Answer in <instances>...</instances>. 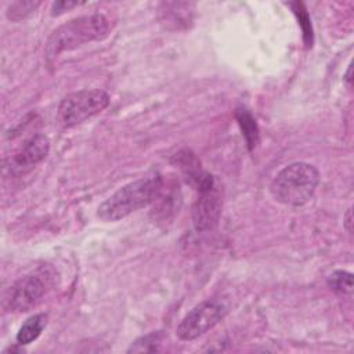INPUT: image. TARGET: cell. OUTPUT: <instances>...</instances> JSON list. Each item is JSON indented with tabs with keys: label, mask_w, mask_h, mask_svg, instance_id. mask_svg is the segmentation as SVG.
I'll use <instances>...</instances> for the list:
<instances>
[{
	"label": "cell",
	"mask_w": 354,
	"mask_h": 354,
	"mask_svg": "<svg viewBox=\"0 0 354 354\" xmlns=\"http://www.w3.org/2000/svg\"><path fill=\"white\" fill-rule=\"evenodd\" d=\"M40 6V1H12L7 8V18L12 22H19L25 18H28L32 12L36 11V8Z\"/></svg>",
	"instance_id": "13"
},
{
	"label": "cell",
	"mask_w": 354,
	"mask_h": 354,
	"mask_svg": "<svg viewBox=\"0 0 354 354\" xmlns=\"http://www.w3.org/2000/svg\"><path fill=\"white\" fill-rule=\"evenodd\" d=\"M47 292V282L41 274H29L14 282L10 290V308L25 313L39 304Z\"/></svg>",
	"instance_id": "7"
},
{
	"label": "cell",
	"mask_w": 354,
	"mask_h": 354,
	"mask_svg": "<svg viewBox=\"0 0 354 354\" xmlns=\"http://www.w3.org/2000/svg\"><path fill=\"white\" fill-rule=\"evenodd\" d=\"M165 335L162 330L151 332L148 335H144L138 337L131 346L129 347L127 353H153L159 350V346L162 344Z\"/></svg>",
	"instance_id": "12"
},
{
	"label": "cell",
	"mask_w": 354,
	"mask_h": 354,
	"mask_svg": "<svg viewBox=\"0 0 354 354\" xmlns=\"http://www.w3.org/2000/svg\"><path fill=\"white\" fill-rule=\"evenodd\" d=\"M318 184L319 171L314 165L295 162L277 173L270 184V192L277 202L299 207L310 202Z\"/></svg>",
	"instance_id": "3"
},
{
	"label": "cell",
	"mask_w": 354,
	"mask_h": 354,
	"mask_svg": "<svg viewBox=\"0 0 354 354\" xmlns=\"http://www.w3.org/2000/svg\"><path fill=\"white\" fill-rule=\"evenodd\" d=\"M225 308L214 300H205L196 304L180 321L176 335L183 342H191L213 329L224 317Z\"/></svg>",
	"instance_id": "6"
},
{
	"label": "cell",
	"mask_w": 354,
	"mask_h": 354,
	"mask_svg": "<svg viewBox=\"0 0 354 354\" xmlns=\"http://www.w3.org/2000/svg\"><path fill=\"white\" fill-rule=\"evenodd\" d=\"M346 82H347V84L350 86V83H351V66H348V71H347V73H346Z\"/></svg>",
	"instance_id": "18"
},
{
	"label": "cell",
	"mask_w": 354,
	"mask_h": 354,
	"mask_svg": "<svg viewBox=\"0 0 354 354\" xmlns=\"http://www.w3.org/2000/svg\"><path fill=\"white\" fill-rule=\"evenodd\" d=\"M328 285L332 290L342 295H351L353 292V274L343 270H336L328 277Z\"/></svg>",
	"instance_id": "14"
},
{
	"label": "cell",
	"mask_w": 354,
	"mask_h": 354,
	"mask_svg": "<svg viewBox=\"0 0 354 354\" xmlns=\"http://www.w3.org/2000/svg\"><path fill=\"white\" fill-rule=\"evenodd\" d=\"M109 105V95L100 88H84L64 97L58 105V119L64 127H75L98 115Z\"/></svg>",
	"instance_id": "4"
},
{
	"label": "cell",
	"mask_w": 354,
	"mask_h": 354,
	"mask_svg": "<svg viewBox=\"0 0 354 354\" xmlns=\"http://www.w3.org/2000/svg\"><path fill=\"white\" fill-rule=\"evenodd\" d=\"M163 188L159 176L134 180L120 187L98 207V217L104 221H118L153 203Z\"/></svg>",
	"instance_id": "2"
},
{
	"label": "cell",
	"mask_w": 354,
	"mask_h": 354,
	"mask_svg": "<svg viewBox=\"0 0 354 354\" xmlns=\"http://www.w3.org/2000/svg\"><path fill=\"white\" fill-rule=\"evenodd\" d=\"M112 26L111 19L100 12L69 19L51 32L46 43V57L54 59L86 43L104 40L112 32Z\"/></svg>",
	"instance_id": "1"
},
{
	"label": "cell",
	"mask_w": 354,
	"mask_h": 354,
	"mask_svg": "<svg viewBox=\"0 0 354 354\" xmlns=\"http://www.w3.org/2000/svg\"><path fill=\"white\" fill-rule=\"evenodd\" d=\"M166 22L183 24L191 19V11H194L192 3H162L160 10Z\"/></svg>",
	"instance_id": "11"
},
{
	"label": "cell",
	"mask_w": 354,
	"mask_h": 354,
	"mask_svg": "<svg viewBox=\"0 0 354 354\" xmlns=\"http://www.w3.org/2000/svg\"><path fill=\"white\" fill-rule=\"evenodd\" d=\"M47 324V315L40 313V314H33L32 317H29L19 328L18 333H17V342L21 346L29 344L32 342H35L40 333L43 332V329L46 328Z\"/></svg>",
	"instance_id": "9"
},
{
	"label": "cell",
	"mask_w": 354,
	"mask_h": 354,
	"mask_svg": "<svg viewBox=\"0 0 354 354\" xmlns=\"http://www.w3.org/2000/svg\"><path fill=\"white\" fill-rule=\"evenodd\" d=\"M50 151V141L44 134H35L28 138L10 158L8 170L11 174L21 176L39 165Z\"/></svg>",
	"instance_id": "8"
},
{
	"label": "cell",
	"mask_w": 354,
	"mask_h": 354,
	"mask_svg": "<svg viewBox=\"0 0 354 354\" xmlns=\"http://www.w3.org/2000/svg\"><path fill=\"white\" fill-rule=\"evenodd\" d=\"M198 198L192 209L194 225L198 231L212 230L220 217L223 196L218 183L209 173H203L195 183Z\"/></svg>",
	"instance_id": "5"
},
{
	"label": "cell",
	"mask_w": 354,
	"mask_h": 354,
	"mask_svg": "<svg viewBox=\"0 0 354 354\" xmlns=\"http://www.w3.org/2000/svg\"><path fill=\"white\" fill-rule=\"evenodd\" d=\"M235 116L241 126V130H242V134L245 137L249 151H253L259 144V129H257L254 118L245 108L236 109Z\"/></svg>",
	"instance_id": "10"
},
{
	"label": "cell",
	"mask_w": 354,
	"mask_h": 354,
	"mask_svg": "<svg viewBox=\"0 0 354 354\" xmlns=\"http://www.w3.org/2000/svg\"><path fill=\"white\" fill-rule=\"evenodd\" d=\"M293 10V12L297 15V19H299V24L301 26V30H303V35H304V40L307 43V46L310 44L311 46V41H313V30H311V24H310V18L306 12V8L301 3H290L289 4Z\"/></svg>",
	"instance_id": "15"
},
{
	"label": "cell",
	"mask_w": 354,
	"mask_h": 354,
	"mask_svg": "<svg viewBox=\"0 0 354 354\" xmlns=\"http://www.w3.org/2000/svg\"><path fill=\"white\" fill-rule=\"evenodd\" d=\"M351 224H353V217H351V209L347 210V213L344 214V221H343V225L344 228L351 232Z\"/></svg>",
	"instance_id": "17"
},
{
	"label": "cell",
	"mask_w": 354,
	"mask_h": 354,
	"mask_svg": "<svg viewBox=\"0 0 354 354\" xmlns=\"http://www.w3.org/2000/svg\"><path fill=\"white\" fill-rule=\"evenodd\" d=\"M79 4L80 3H77V1H65V0L55 1V3H53V7H51V15H59L73 7H77Z\"/></svg>",
	"instance_id": "16"
}]
</instances>
